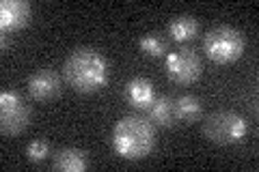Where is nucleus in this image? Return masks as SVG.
Wrapping results in <instances>:
<instances>
[{
	"label": "nucleus",
	"instance_id": "11",
	"mask_svg": "<svg viewBox=\"0 0 259 172\" xmlns=\"http://www.w3.org/2000/svg\"><path fill=\"white\" fill-rule=\"evenodd\" d=\"M168 35L177 43L192 41L199 35V20L192 18V15H177V18L168 22Z\"/></svg>",
	"mask_w": 259,
	"mask_h": 172
},
{
	"label": "nucleus",
	"instance_id": "4",
	"mask_svg": "<svg viewBox=\"0 0 259 172\" xmlns=\"http://www.w3.org/2000/svg\"><path fill=\"white\" fill-rule=\"evenodd\" d=\"M203 134L218 146L240 144L248 134V121L233 110H218L203 121Z\"/></svg>",
	"mask_w": 259,
	"mask_h": 172
},
{
	"label": "nucleus",
	"instance_id": "6",
	"mask_svg": "<svg viewBox=\"0 0 259 172\" xmlns=\"http://www.w3.org/2000/svg\"><path fill=\"white\" fill-rule=\"evenodd\" d=\"M164 67H166V76L173 82H177V84H192L203 73V65H201L199 54L190 50V47H177V50L168 52Z\"/></svg>",
	"mask_w": 259,
	"mask_h": 172
},
{
	"label": "nucleus",
	"instance_id": "8",
	"mask_svg": "<svg viewBox=\"0 0 259 172\" xmlns=\"http://www.w3.org/2000/svg\"><path fill=\"white\" fill-rule=\"evenodd\" d=\"M32 9L28 0H3L0 3V26L5 32L22 30L30 24Z\"/></svg>",
	"mask_w": 259,
	"mask_h": 172
},
{
	"label": "nucleus",
	"instance_id": "10",
	"mask_svg": "<svg viewBox=\"0 0 259 172\" xmlns=\"http://www.w3.org/2000/svg\"><path fill=\"white\" fill-rule=\"evenodd\" d=\"M125 99L130 101V105L139 110H147L149 105L156 99V93H153V84L147 78H134L127 82L125 86Z\"/></svg>",
	"mask_w": 259,
	"mask_h": 172
},
{
	"label": "nucleus",
	"instance_id": "13",
	"mask_svg": "<svg viewBox=\"0 0 259 172\" xmlns=\"http://www.w3.org/2000/svg\"><path fill=\"white\" fill-rule=\"evenodd\" d=\"M173 105H175V119L182 123H194L203 112V103L194 95H182L180 99L173 101Z\"/></svg>",
	"mask_w": 259,
	"mask_h": 172
},
{
	"label": "nucleus",
	"instance_id": "7",
	"mask_svg": "<svg viewBox=\"0 0 259 172\" xmlns=\"http://www.w3.org/2000/svg\"><path fill=\"white\" fill-rule=\"evenodd\" d=\"M28 93L32 99H37V101L54 99V97L61 93V73L50 67L35 71L28 78Z\"/></svg>",
	"mask_w": 259,
	"mask_h": 172
},
{
	"label": "nucleus",
	"instance_id": "5",
	"mask_svg": "<svg viewBox=\"0 0 259 172\" xmlns=\"http://www.w3.org/2000/svg\"><path fill=\"white\" fill-rule=\"evenodd\" d=\"M30 125V108L15 91L0 93V132L3 136H18Z\"/></svg>",
	"mask_w": 259,
	"mask_h": 172
},
{
	"label": "nucleus",
	"instance_id": "15",
	"mask_svg": "<svg viewBox=\"0 0 259 172\" xmlns=\"http://www.w3.org/2000/svg\"><path fill=\"white\" fill-rule=\"evenodd\" d=\"M48 155H50V146H48L46 140H32V142H28V146H26V157L30 161L39 163V161H44Z\"/></svg>",
	"mask_w": 259,
	"mask_h": 172
},
{
	"label": "nucleus",
	"instance_id": "1",
	"mask_svg": "<svg viewBox=\"0 0 259 172\" xmlns=\"http://www.w3.org/2000/svg\"><path fill=\"white\" fill-rule=\"evenodd\" d=\"M108 73L110 67L106 56L93 47H78L63 65V80L67 82V86L82 95H91L106 86Z\"/></svg>",
	"mask_w": 259,
	"mask_h": 172
},
{
	"label": "nucleus",
	"instance_id": "3",
	"mask_svg": "<svg viewBox=\"0 0 259 172\" xmlns=\"http://www.w3.org/2000/svg\"><path fill=\"white\" fill-rule=\"evenodd\" d=\"M246 50V37L244 32L229 26V24H221L205 32L203 37V52L212 63L218 65H229L242 59Z\"/></svg>",
	"mask_w": 259,
	"mask_h": 172
},
{
	"label": "nucleus",
	"instance_id": "9",
	"mask_svg": "<svg viewBox=\"0 0 259 172\" xmlns=\"http://www.w3.org/2000/svg\"><path fill=\"white\" fill-rule=\"evenodd\" d=\"M52 168L61 172H84L89 168V155L80 149H59L52 155Z\"/></svg>",
	"mask_w": 259,
	"mask_h": 172
},
{
	"label": "nucleus",
	"instance_id": "2",
	"mask_svg": "<svg viewBox=\"0 0 259 172\" xmlns=\"http://www.w3.org/2000/svg\"><path fill=\"white\" fill-rule=\"evenodd\" d=\"M156 144V127L143 117H121L110 134V146L123 159H143Z\"/></svg>",
	"mask_w": 259,
	"mask_h": 172
},
{
	"label": "nucleus",
	"instance_id": "14",
	"mask_svg": "<svg viewBox=\"0 0 259 172\" xmlns=\"http://www.w3.org/2000/svg\"><path fill=\"white\" fill-rule=\"evenodd\" d=\"M139 47H141V52L145 56H149V59H160V56L166 54L168 43H166V39L162 37L160 32H149V35L141 37Z\"/></svg>",
	"mask_w": 259,
	"mask_h": 172
},
{
	"label": "nucleus",
	"instance_id": "12",
	"mask_svg": "<svg viewBox=\"0 0 259 172\" xmlns=\"http://www.w3.org/2000/svg\"><path fill=\"white\" fill-rule=\"evenodd\" d=\"M149 112V121L156 123L160 127H173L177 119H175V105L171 97H158L153 99V103L147 108Z\"/></svg>",
	"mask_w": 259,
	"mask_h": 172
}]
</instances>
